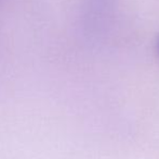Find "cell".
I'll use <instances>...</instances> for the list:
<instances>
[{
    "instance_id": "6da1fadb",
    "label": "cell",
    "mask_w": 159,
    "mask_h": 159,
    "mask_svg": "<svg viewBox=\"0 0 159 159\" xmlns=\"http://www.w3.org/2000/svg\"><path fill=\"white\" fill-rule=\"evenodd\" d=\"M158 50H159V40H158Z\"/></svg>"
}]
</instances>
